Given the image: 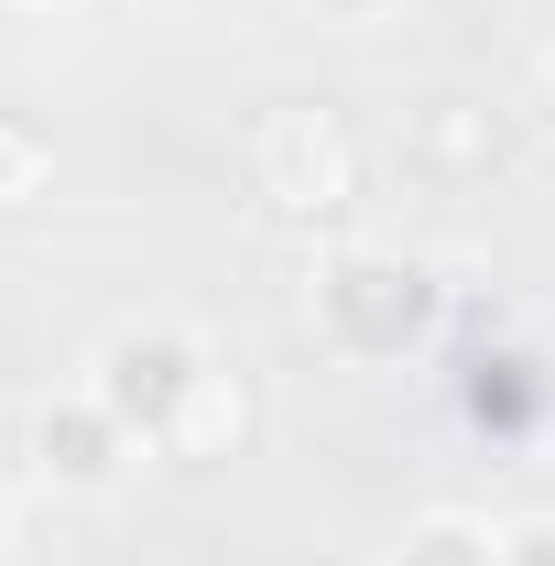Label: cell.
<instances>
[{
	"instance_id": "obj_1",
	"label": "cell",
	"mask_w": 555,
	"mask_h": 566,
	"mask_svg": "<svg viewBox=\"0 0 555 566\" xmlns=\"http://www.w3.org/2000/svg\"><path fill=\"white\" fill-rule=\"evenodd\" d=\"M305 316L316 338L359 370H392V359H425L436 327H447V273L425 251H392V240H338L316 283H305Z\"/></svg>"
},
{
	"instance_id": "obj_2",
	"label": "cell",
	"mask_w": 555,
	"mask_h": 566,
	"mask_svg": "<svg viewBox=\"0 0 555 566\" xmlns=\"http://www.w3.org/2000/svg\"><path fill=\"white\" fill-rule=\"evenodd\" d=\"M208 381H218L208 338H197V327H175V316H132V327H109L98 359H87V392L132 424V447H164V458H175L186 415L208 403Z\"/></svg>"
},
{
	"instance_id": "obj_3",
	"label": "cell",
	"mask_w": 555,
	"mask_h": 566,
	"mask_svg": "<svg viewBox=\"0 0 555 566\" xmlns=\"http://www.w3.org/2000/svg\"><path fill=\"white\" fill-rule=\"evenodd\" d=\"M251 186L262 208L294 218V229H327V218L359 208V142L327 98H273L251 120Z\"/></svg>"
},
{
	"instance_id": "obj_4",
	"label": "cell",
	"mask_w": 555,
	"mask_h": 566,
	"mask_svg": "<svg viewBox=\"0 0 555 566\" xmlns=\"http://www.w3.org/2000/svg\"><path fill=\"white\" fill-rule=\"evenodd\" d=\"M132 424L109 415L87 381L76 392H55V403H33V480L44 491H66V501H109L121 480H132Z\"/></svg>"
},
{
	"instance_id": "obj_5",
	"label": "cell",
	"mask_w": 555,
	"mask_h": 566,
	"mask_svg": "<svg viewBox=\"0 0 555 566\" xmlns=\"http://www.w3.org/2000/svg\"><path fill=\"white\" fill-rule=\"evenodd\" d=\"M545 403H555V359L512 349V338H480L458 359V424L490 436V447H534L545 436Z\"/></svg>"
},
{
	"instance_id": "obj_6",
	"label": "cell",
	"mask_w": 555,
	"mask_h": 566,
	"mask_svg": "<svg viewBox=\"0 0 555 566\" xmlns=\"http://www.w3.org/2000/svg\"><path fill=\"white\" fill-rule=\"evenodd\" d=\"M44 197H55V132L22 120V109H0V218L44 208Z\"/></svg>"
},
{
	"instance_id": "obj_7",
	"label": "cell",
	"mask_w": 555,
	"mask_h": 566,
	"mask_svg": "<svg viewBox=\"0 0 555 566\" xmlns=\"http://www.w3.org/2000/svg\"><path fill=\"white\" fill-rule=\"evenodd\" d=\"M392 566H501V534L469 523V512H425L415 534H404V556Z\"/></svg>"
},
{
	"instance_id": "obj_8",
	"label": "cell",
	"mask_w": 555,
	"mask_h": 566,
	"mask_svg": "<svg viewBox=\"0 0 555 566\" xmlns=\"http://www.w3.org/2000/svg\"><path fill=\"white\" fill-rule=\"evenodd\" d=\"M229 436H240V381L218 370V381H208V403H197V415H186V436H175V458H218Z\"/></svg>"
},
{
	"instance_id": "obj_9",
	"label": "cell",
	"mask_w": 555,
	"mask_h": 566,
	"mask_svg": "<svg viewBox=\"0 0 555 566\" xmlns=\"http://www.w3.org/2000/svg\"><path fill=\"white\" fill-rule=\"evenodd\" d=\"M501 566H555V523H512L501 534Z\"/></svg>"
},
{
	"instance_id": "obj_10",
	"label": "cell",
	"mask_w": 555,
	"mask_h": 566,
	"mask_svg": "<svg viewBox=\"0 0 555 566\" xmlns=\"http://www.w3.org/2000/svg\"><path fill=\"white\" fill-rule=\"evenodd\" d=\"M327 22H381V0H316Z\"/></svg>"
},
{
	"instance_id": "obj_11",
	"label": "cell",
	"mask_w": 555,
	"mask_h": 566,
	"mask_svg": "<svg viewBox=\"0 0 555 566\" xmlns=\"http://www.w3.org/2000/svg\"><path fill=\"white\" fill-rule=\"evenodd\" d=\"M534 76H545V98H555V33H545V44H534Z\"/></svg>"
},
{
	"instance_id": "obj_12",
	"label": "cell",
	"mask_w": 555,
	"mask_h": 566,
	"mask_svg": "<svg viewBox=\"0 0 555 566\" xmlns=\"http://www.w3.org/2000/svg\"><path fill=\"white\" fill-rule=\"evenodd\" d=\"M0 566H11V491H0Z\"/></svg>"
},
{
	"instance_id": "obj_13",
	"label": "cell",
	"mask_w": 555,
	"mask_h": 566,
	"mask_svg": "<svg viewBox=\"0 0 555 566\" xmlns=\"http://www.w3.org/2000/svg\"><path fill=\"white\" fill-rule=\"evenodd\" d=\"M545 447H555V403H545Z\"/></svg>"
},
{
	"instance_id": "obj_14",
	"label": "cell",
	"mask_w": 555,
	"mask_h": 566,
	"mask_svg": "<svg viewBox=\"0 0 555 566\" xmlns=\"http://www.w3.org/2000/svg\"><path fill=\"white\" fill-rule=\"evenodd\" d=\"M33 11H55V0H33Z\"/></svg>"
}]
</instances>
